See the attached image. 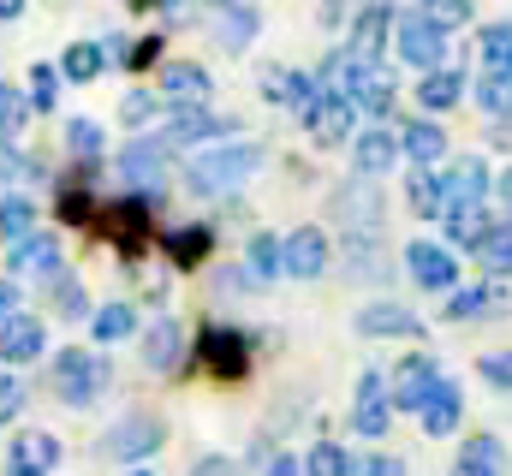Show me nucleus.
<instances>
[{
	"mask_svg": "<svg viewBox=\"0 0 512 476\" xmlns=\"http://www.w3.org/2000/svg\"><path fill=\"white\" fill-rule=\"evenodd\" d=\"M155 114H161V90H126V102H120V125L143 131V125H155Z\"/></svg>",
	"mask_w": 512,
	"mask_h": 476,
	"instance_id": "obj_46",
	"label": "nucleus"
},
{
	"mask_svg": "<svg viewBox=\"0 0 512 476\" xmlns=\"http://www.w3.org/2000/svg\"><path fill=\"white\" fill-rule=\"evenodd\" d=\"M256 167H262V143H245V137H227V143H209V149H197L185 167H179V185L191 191V197H233L245 179H251Z\"/></svg>",
	"mask_w": 512,
	"mask_h": 476,
	"instance_id": "obj_1",
	"label": "nucleus"
},
{
	"mask_svg": "<svg viewBox=\"0 0 512 476\" xmlns=\"http://www.w3.org/2000/svg\"><path fill=\"white\" fill-rule=\"evenodd\" d=\"M405 203H411L417 221H441V209H447L441 173H435V167H411V173H405Z\"/></svg>",
	"mask_w": 512,
	"mask_h": 476,
	"instance_id": "obj_35",
	"label": "nucleus"
},
{
	"mask_svg": "<svg viewBox=\"0 0 512 476\" xmlns=\"http://www.w3.org/2000/svg\"><path fill=\"white\" fill-rule=\"evenodd\" d=\"M477 262H483V274H512V215H495V227L483 238Z\"/></svg>",
	"mask_w": 512,
	"mask_h": 476,
	"instance_id": "obj_41",
	"label": "nucleus"
},
{
	"mask_svg": "<svg viewBox=\"0 0 512 476\" xmlns=\"http://www.w3.org/2000/svg\"><path fill=\"white\" fill-rule=\"evenodd\" d=\"M346 96L358 102V114L370 119V125H387V114H393V72H387V66H364V60H358V72H352Z\"/></svg>",
	"mask_w": 512,
	"mask_h": 476,
	"instance_id": "obj_24",
	"label": "nucleus"
},
{
	"mask_svg": "<svg viewBox=\"0 0 512 476\" xmlns=\"http://www.w3.org/2000/svg\"><path fill=\"white\" fill-rule=\"evenodd\" d=\"M393 393H387V369H364L358 375V393H352V435L358 441H382L387 429H393Z\"/></svg>",
	"mask_w": 512,
	"mask_h": 476,
	"instance_id": "obj_12",
	"label": "nucleus"
},
{
	"mask_svg": "<svg viewBox=\"0 0 512 476\" xmlns=\"http://www.w3.org/2000/svg\"><path fill=\"white\" fill-rule=\"evenodd\" d=\"M155 60H161V36H143V42H137V48H131V72H143V66H155Z\"/></svg>",
	"mask_w": 512,
	"mask_h": 476,
	"instance_id": "obj_54",
	"label": "nucleus"
},
{
	"mask_svg": "<svg viewBox=\"0 0 512 476\" xmlns=\"http://www.w3.org/2000/svg\"><path fill=\"white\" fill-rule=\"evenodd\" d=\"M24 405H30V387H24L18 375H0V429H6Z\"/></svg>",
	"mask_w": 512,
	"mask_h": 476,
	"instance_id": "obj_50",
	"label": "nucleus"
},
{
	"mask_svg": "<svg viewBox=\"0 0 512 476\" xmlns=\"http://www.w3.org/2000/svg\"><path fill=\"white\" fill-rule=\"evenodd\" d=\"M54 102H60V66H30V108L54 114Z\"/></svg>",
	"mask_w": 512,
	"mask_h": 476,
	"instance_id": "obj_47",
	"label": "nucleus"
},
{
	"mask_svg": "<svg viewBox=\"0 0 512 476\" xmlns=\"http://www.w3.org/2000/svg\"><path fill=\"white\" fill-rule=\"evenodd\" d=\"M477 375H483L495 393H512V346H501V352H483V357H477Z\"/></svg>",
	"mask_w": 512,
	"mask_h": 476,
	"instance_id": "obj_49",
	"label": "nucleus"
},
{
	"mask_svg": "<svg viewBox=\"0 0 512 476\" xmlns=\"http://www.w3.org/2000/svg\"><path fill=\"white\" fill-rule=\"evenodd\" d=\"M489 227H495L489 203H447V209H441V238H447L453 250H465V256H477V250H483Z\"/></svg>",
	"mask_w": 512,
	"mask_h": 476,
	"instance_id": "obj_23",
	"label": "nucleus"
},
{
	"mask_svg": "<svg viewBox=\"0 0 512 476\" xmlns=\"http://www.w3.org/2000/svg\"><path fill=\"white\" fill-rule=\"evenodd\" d=\"M167 447V423L155 417V411H126V417H114L108 423V435L96 441V453L108 459V465H143V459H155Z\"/></svg>",
	"mask_w": 512,
	"mask_h": 476,
	"instance_id": "obj_2",
	"label": "nucleus"
},
{
	"mask_svg": "<svg viewBox=\"0 0 512 476\" xmlns=\"http://www.w3.org/2000/svg\"><path fill=\"white\" fill-rule=\"evenodd\" d=\"M203 6H215V12H221V6H227V0H203Z\"/></svg>",
	"mask_w": 512,
	"mask_h": 476,
	"instance_id": "obj_62",
	"label": "nucleus"
},
{
	"mask_svg": "<svg viewBox=\"0 0 512 476\" xmlns=\"http://www.w3.org/2000/svg\"><path fill=\"white\" fill-rule=\"evenodd\" d=\"M245 274H251L256 286H274V280H286V238L251 233V244H245Z\"/></svg>",
	"mask_w": 512,
	"mask_h": 476,
	"instance_id": "obj_33",
	"label": "nucleus"
},
{
	"mask_svg": "<svg viewBox=\"0 0 512 476\" xmlns=\"http://www.w3.org/2000/svg\"><path fill=\"white\" fill-rule=\"evenodd\" d=\"M417 12H429L441 30H465L471 12H477V0H417Z\"/></svg>",
	"mask_w": 512,
	"mask_h": 476,
	"instance_id": "obj_48",
	"label": "nucleus"
},
{
	"mask_svg": "<svg viewBox=\"0 0 512 476\" xmlns=\"http://www.w3.org/2000/svg\"><path fill=\"white\" fill-rule=\"evenodd\" d=\"M352 476H411V471H405V459H399V453L376 447V453H364V459H358V471H352Z\"/></svg>",
	"mask_w": 512,
	"mask_h": 476,
	"instance_id": "obj_51",
	"label": "nucleus"
},
{
	"mask_svg": "<svg viewBox=\"0 0 512 476\" xmlns=\"http://www.w3.org/2000/svg\"><path fill=\"white\" fill-rule=\"evenodd\" d=\"M447 476H483V471H471V465H459V459H453V471Z\"/></svg>",
	"mask_w": 512,
	"mask_h": 476,
	"instance_id": "obj_60",
	"label": "nucleus"
},
{
	"mask_svg": "<svg viewBox=\"0 0 512 476\" xmlns=\"http://www.w3.org/2000/svg\"><path fill=\"white\" fill-rule=\"evenodd\" d=\"M102 149H108V137L96 119H66V155L72 161H102Z\"/></svg>",
	"mask_w": 512,
	"mask_h": 476,
	"instance_id": "obj_44",
	"label": "nucleus"
},
{
	"mask_svg": "<svg viewBox=\"0 0 512 476\" xmlns=\"http://www.w3.org/2000/svg\"><path fill=\"white\" fill-rule=\"evenodd\" d=\"M441 316L447 322H501L512 316V274H483V280H465V286H453L447 292V304H441Z\"/></svg>",
	"mask_w": 512,
	"mask_h": 476,
	"instance_id": "obj_6",
	"label": "nucleus"
},
{
	"mask_svg": "<svg viewBox=\"0 0 512 476\" xmlns=\"http://www.w3.org/2000/svg\"><path fill=\"white\" fill-rule=\"evenodd\" d=\"M6 268H12V280H36V286H54V280H66L60 238H54V233H30L24 244H12Z\"/></svg>",
	"mask_w": 512,
	"mask_h": 476,
	"instance_id": "obj_15",
	"label": "nucleus"
},
{
	"mask_svg": "<svg viewBox=\"0 0 512 476\" xmlns=\"http://www.w3.org/2000/svg\"><path fill=\"white\" fill-rule=\"evenodd\" d=\"M262 102H274V108H292V114L304 119L316 102H322V84H316V72L268 66V72H262Z\"/></svg>",
	"mask_w": 512,
	"mask_h": 476,
	"instance_id": "obj_20",
	"label": "nucleus"
},
{
	"mask_svg": "<svg viewBox=\"0 0 512 476\" xmlns=\"http://www.w3.org/2000/svg\"><path fill=\"white\" fill-rule=\"evenodd\" d=\"M399 262H405V274H411V286H417V292H435V298H447L453 286H465L459 250H453L447 238H411V244L399 250Z\"/></svg>",
	"mask_w": 512,
	"mask_h": 476,
	"instance_id": "obj_4",
	"label": "nucleus"
},
{
	"mask_svg": "<svg viewBox=\"0 0 512 476\" xmlns=\"http://www.w3.org/2000/svg\"><path fill=\"white\" fill-rule=\"evenodd\" d=\"M161 250H167V262H173L179 274H191V268H203V262H209V250H215V227L185 221V227L161 233Z\"/></svg>",
	"mask_w": 512,
	"mask_h": 476,
	"instance_id": "obj_29",
	"label": "nucleus"
},
{
	"mask_svg": "<svg viewBox=\"0 0 512 476\" xmlns=\"http://www.w3.org/2000/svg\"><path fill=\"white\" fill-rule=\"evenodd\" d=\"M358 471V459L340 447V441H316L310 453H304V476H352Z\"/></svg>",
	"mask_w": 512,
	"mask_h": 476,
	"instance_id": "obj_42",
	"label": "nucleus"
},
{
	"mask_svg": "<svg viewBox=\"0 0 512 476\" xmlns=\"http://www.w3.org/2000/svg\"><path fill=\"white\" fill-rule=\"evenodd\" d=\"M161 137H167L173 149H209V143L239 137V119L209 114V102H179V108L167 114V125H161Z\"/></svg>",
	"mask_w": 512,
	"mask_h": 476,
	"instance_id": "obj_10",
	"label": "nucleus"
},
{
	"mask_svg": "<svg viewBox=\"0 0 512 476\" xmlns=\"http://www.w3.org/2000/svg\"><path fill=\"white\" fill-rule=\"evenodd\" d=\"M185 476H239V465H233L227 453H203V459H197Z\"/></svg>",
	"mask_w": 512,
	"mask_h": 476,
	"instance_id": "obj_52",
	"label": "nucleus"
},
{
	"mask_svg": "<svg viewBox=\"0 0 512 476\" xmlns=\"http://www.w3.org/2000/svg\"><path fill=\"white\" fill-rule=\"evenodd\" d=\"M393 24H399V12L387 6V0H364L358 12H352V30H346V48L364 60V66H382L387 42H393Z\"/></svg>",
	"mask_w": 512,
	"mask_h": 476,
	"instance_id": "obj_14",
	"label": "nucleus"
},
{
	"mask_svg": "<svg viewBox=\"0 0 512 476\" xmlns=\"http://www.w3.org/2000/svg\"><path fill=\"white\" fill-rule=\"evenodd\" d=\"M471 96H477V108L489 119H512V72H483L471 84Z\"/></svg>",
	"mask_w": 512,
	"mask_h": 476,
	"instance_id": "obj_40",
	"label": "nucleus"
},
{
	"mask_svg": "<svg viewBox=\"0 0 512 476\" xmlns=\"http://www.w3.org/2000/svg\"><path fill=\"white\" fill-rule=\"evenodd\" d=\"M262 476H304V453H274L262 465Z\"/></svg>",
	"mask_w": 512,
	"mask_h": 476,
	"instance_id": "obj_55",
	"label": "nucleus"
},
{
	"mask_svg": "<svg viewBox=\"0 0 512 476\" xmlns=\"http://www.w3.org/2000/svg\"><path fill=\"white\" fill-rule=\"evenodd\" d=\"M441 191H447V203H489L495 197V167L483 155H459V161L441 167Z\"/></svg>",
	"mask_w": 512,
	"mask_h": 476,
	"instance_id": "obj_22",
	"label": "nucleus"
},
{
	"mask_svg": "<svg viewBox=\"0 0 512 476\" xmlns=\"http://www.w3.org/2000/svg\"><path fill=\"white\" fill-rule=\"evenodd\" d=\"M352 328H358L364 340H423V316L405 310L399 298H370V304L352 316Z\"/></svg>",
	"mask_w": 512,
	"mask_h": 476,
	"instance_id": "obj_16",
	"label": "nucleus"
},
{
	"mask_svg": "<svg viewBox=\"0 0 512 476\" xmlns=\"http://www.w3.org/2000/svg\"><path fill=\"white\" fill-rule=\"evenodd\" d=\"M24 6H30V0H0V24H12V18H24Z\"/></svg>",
	"mask_w": 512,
	"mask_h": 476,
	"instance_id": "obj_58",
	"label": "nucleus"
},
{
	"mask_svg": "<svg viewBox=\"0 0 512 476\" xmlns=\"http://www.w3.org/2000/svg\"><path fill=\"white\" fill-rule=\"evenodd\" d=\"M60 459H66V447H60V435H48V429H18V435H12V453H6L12 471H30V476H48Z\"/></svg>",
	"mask_w": 512,
	"mask_h": 476,
	"instance_id": "obj_25",
	"label": "nucleus"
},
{
	"mask_svg": "<svg viewBox=\"0 0 512 476\" xmlns=\"http://www.w3.org/2000/svg\"><path fill=\"white\" fill-rule=\"evenodd\" d=\"M358 102L352 96H334V90H322V102L304 114V131H310V143H322V149H346L364 125H358Z\"/></svg>",
	"mask_w": 512,
	"mask_h": 476,
	"instance_id": "obj_13",
	"label": "nucleus"
},
{
	"mask_svg": "<svg viewBox=\"0 0 512 476\" xmlns=\"http://www.w3.org/2000/svg\"><path fill=\"white\" fill-rule=\"evenodd\" d=\"M126 476H155V471H149V465H131V471Z\"/></svg>",
	"mask_w": 512,
	"mask_h": 476,
	"instance_id": "obj_61",
	"label": "nucleus"
},
{
	"mask_svg": "<svg viewBox=\"0 0 512 476\" xmlns=\"http://www.w3.org/2000/svg\"><path fill=\"white\" fill-rule=\"evenodd\" d=\"M435 381H441V357L435 352H405L393 369H387V393H393V411H405V417H417L423 411V399L435 393Z\"/></svg>",
	"mask_w": 512,
	"mask_h": 476,
	"instance_id": "obj_11",
	"label": "nucleus"
},
{
	"mask_svg": "<svg viewBox=\"0 0 512 476\" xmlns=\"http://www.w3.org/2000/svg\"><path fill=\"white\" fill-rule=\"evenodd\" d=\"M417 429H423L429 441H453V435L465 429V387H459L453 375L435 381V393H429L423 411H417Z\"/></svg>",
	"mask_w": 512,
	"mask_h": 476,
	"instance_id": "obj_17",
	"label": "nucleus"
},
{
	"mask_svg": "<svg viewBox=\"0 0 512 476\" xmlns=\"http://www.w3.org/2000/svg\"><path fill=\"white\" fill-rule=\"evenodd\" d=\"M30 96L24 90H12V84H0V143H18L24 137V125H30Z\"/></svg>",
	"mask_w": 512,
	"mask_h": 476,
	"instance_id": "obj_43",
	"label": "nucleus"
},
{
	"mask_svg": "<svg viewBox=\"0 0 512 476\" xmlns=\"http://www.w3.org/2000/svg\"><path fill=\"white\" fill-rule=\"evenodd\" d=\"M108 381H114V363L102 352L72 346V352L54 357V393H60V405H72V411H90V405L108 393Z\"/></svg>",
	"mask_w": 512,
	"mask_h": 476,
	"instance_id": "obj_3",
	"label": "nucleus"
},
{
	"mask_svg": "<svg viewBox=\"0 0 512 476\" xmlns=\"http://www.w3.org/2000/svg\"><path fill=\"white\" fill-rule=\"evenodd\" d=\"M48 292H54V310H60V322H90V316H96V310H90V292H84L72 274H66V280H54Z\"/></svg>",
	"mask_w": 512,
	"mask_h": 476,
	"instance_id": "obj_45",
	"label": "nucleus"
},
{
	"mask_svg": "<svg viewBox=\"0 0 512 476\" xmlns=\"http://www.w3.org/2000/svg\"><path fill=\"white\" fill-rule=\"evenodd\" d=\"M447 36L453 30H441L429 12H399V24H393V54H399V66H411L417 78L423 72H435V66H447Z\"/></svg>",
	"mask_w": 512,
	"mask_h": 476,
	"instance_id": "obj_5",
	"label": "nucleus"
},
{
	"mask_svg": "<svg viewBox=\"0 0 512 476\" xmlns=\"http://www.w3.org/2000/svg\"><path fill=\"white\" fill-rule=\"evenodd\" d=\"M137 352H143V369L149 375H173L185 363V328H179V316H155L137 334Z\"/></svg>",
	"mask_w": 512,
	"mask_h": 476,
	"instance_id": "obj_21",
	"label": "nucleus"
},
{
	"mask_svg": "<svg viewBox=\"0 0 512 476\" xmlns=\"http://www.w3.org/2000/svg\"><path fill=\"white\" fill-rule=\"evenodd\" d=\"M120 179H126L131 191H149V197H161V185H167V173H173V143L161 137V131H137L126 149H120Z\"/></svg>",
	"mask_w": 512,
	"mask_h": 476,
	"instance_id": "obj_8",
	"label": "nucleus"
},
{
	"mask_svg": "<svg viewBox=\"0 0 512 476\" xmlns=\"http://www.w3.org/2000/svg\"><path fill=\"white\" fill-rule=\"evenodd\" d=\"M108 72V48L102 42H72L66 54H60V78L66 84H96Z\"/></svg>",
	"mask_w": 512,
	"mask_h": 476,
	"instance_id": "obj_36",
	"label": "nucleus"
},
{
	"mask_svg": "<svg viewBox=\"0 0 512 476\" xmlns=\"http://www.w3.org/2000/svg\"><path fill=\"white\" fill-rule=\"evenodd\" d=\"M340 256H346V274H352V280H393L387 250H382V238L376 233H346Z\"/></svg>",
	"mask_w": 512,
	"mask_h": 476,
	"instance_id": "obj_32",
	"label": "nucleus"
},
{
	"mask_svg": "<svg viewBox=\"0 0 512 476\" xmlns=\"http://www.w3.org/2000/svg\"><path fill=\"white\" fill-rule=\"evenodd\" d=\"M358 12V0H322V30H340Z\"/></svg>",
	"mask_w": 512,
	"mask_h": 476,
	"instance_id": "obj_53",
	"label": "nucleus"
},
{
	"mask_svg": "<svg viewBox=\"0 0 512 476\" xmlns=\"http://www.w3.org/2000/svg\"><path fill=\"white\" fill-rule=\"evenodd\" d=\"M48 352V328H42V316H30V310H18L6 328H0V363H36V357Z\"/></svg>",
	"mask_w": 512,
	"mask_h": 476,
	"instance_id": "obj_27",
	"label": "nucleus"
},
{
	"mask_svg": "<svg viewBox=\"0 0 512 476\" xmlns=\"http://www.w3.org/2000/svg\"><path fill=\"white\" fill-rule=\"evenodd\" d=\"M334 268V238L322 227H292L286 233V280H322Z\"/></svg>",
	"mask_w": 512,
	"mask_h": 476,
	"instance_id": "obj_18",
	"label": "nucleus"
},
{
	"mask_svg": "<svg viewBox=\"0 0 512 476\" xmlns=\"http://www.w3.org/2000/svg\"><path fill=\"white\" fill-rule=\"evenodd\" d=\"M399 149H405L411 167H441L447 161V125H435V114L405 119L399 125Z\"/></svg>",
	"mask_w": 512,
	"mask_h": 476,
	"instance_id": "obj_28",
	"label": "nucleus"
},
{
	"mask_svg": "<svg viewBox=\"0 0 512 476\" xmlns=\"http://www.w3.org/2000/svg\"><path fill=\"white\" fill-rule=\"evenodd\" d=\"M328 221H340L346 233H382V221H387L382 179L352 173L346 185H334V191H328Z\"/></svg>",
	"mask_w": 512,
	"mask_h": 476,
	"instance_id": "obj_7",
	"label": "nucleus"
},
{
	"mask_svg": "<svg viewBox=\"0 0 512 476\" xmlns=\"http://www.w3.org/2000/svg\"><path fill=\"white\" fill-rule=\"evenodd\" d=\"M477 54H483V72H512V18L483 24V36H477Z\"/></svg>",
	"mask_w": 512,
	"mask_h": 476,
	"instance_id": "obj_39",
	"label": "nucleus"
},
{
	"mask_svg": "<svg viewBox=\"0 0 512 476\" xmlns=\"http://www.w3.org/2000/svg\"><path fill=\"white\" fill-rule=\"evenodd\" d=\"M459 465H471V471H483V476H512V453H507V441H501V435L477 429V435H465Z\"/></svg>",
	"mask_w": 512,
	"mask_h": 476,
	"instance_id": "obj_34",
	"label": "nucleus"
},
{
	"mask_svg": "<svg viewBox=\"0 0 512 476\" xmlns=\"http://www.w3.org/2000/svg\"><path fill=\"white\" fill-rule=\"evenodd\" d=\"M495 197H501V209L512 215V161L501 167V173H495Z\"/></svg>",
	"mask_w": 512,
	"mask_h": 476,
	"instance_id": "obj_57",
	"label": "nucleus"
},
{
	"mask_svg": "<svg viewBox=\"0 0 512 476\" xmlns=\"http://www.w3.org/2000/svg\"><path fill=\"white\" fill-rule=\"evenodd\" d=\"M465 102V66H435L417 78V108L423 114H453Z\"/></svg>",
	"mask_w": 512,
	"mask_h": 476,
	"instance_id": "obj_30",
	"label": "nucleus"
},
{
	"mask_svg": "<svg viewBox=\"0 0 512 476\" xmlns=\"http://www.w3.org/2000/svg\"><path fill=\"white\" fill-rule=\"evenodd\" d=\"M155 90H161V102H209L215 96V78L197 66V60H167L161 66V78H155Z\"/></svg>",
	"mask_w": 512,
	"mask_h": 476,
	"instance_id": "obj_26",
	"label": "nucleus"
},
{
	"mask_svg": "<svg viewBox=\"0 0 512 476\" xmlns=\"http://www.w3.org/2000/svg\"><path fill=\"white\" fill-rule=\"evenodd\" d=\"M197 363H203L215 381H245V375H251V334H245V328H227V322H203V334H197Z\"/></svg>",
	"mask_w": 512,
	"mask_h": 476,
	"instance_id": "obj_9",
	"label": "nucleus"
},
{
	"mask_svg": "<svg viewBox=\"0 0 512 476\" xmlns=\"http://www.w3.org/2000/svg\"><path fill=\"white\" fill-rule=\"evenodd\" d=\"M18 298H24V292H18V280L6 274V280H0V328H6L12 316H18Z\"/></svg>",
	"mask_w": 512,
	"mask_h": 476,
	"instance_id": "obj_56",
	"label": "nucleus"
},
{
	"mask_svg": "<svg viewBox=\"0 0 512 476\" xmlns=\"http://www.w3.org/2000/svg\"><path fill=\"white\" fill-rule=\"evenodd\" d=\"M399 161H405V149H399V131H393V125H364V131L352 137V173L387 179Z\"/></svg>",
	"mask_w": 512,
	"mask_h": 476,
	"instance_id": "obj_19",
	"label": "nucleus"
},
{
	"mask_svg": "<svg viewBox=\"0 0 512 476\" xmlns=\"http://www.w3.org/2000/svg\"><path fill=\"white\" fill-rule=\"evenodd\" d=\"M256 36H262V12H256L251 0H227V6L215 12V42H221L227 54H245Z\"/></svg>",
	"mask_w": 512,
	"mask_h": 476,
	"instance_id": "obj_31",
	"label": "nucleus"
},
{
	"mask_svg": "<svg viewBox=\"0 0 512 476\" xmlns=\"http://www.w3.org/2000/svg\"><path fill=\"white\" fill-rule=\"evenodd\" d=\"M90 334H96V346H120L137 334V310L131 304H102L96 316H90Z\"/></svg>",
	"mask_w": 512,
	"mask_h": 476,
	"instance_id": "obj_38",
	"label": "nucleus"
},
{
	"mask_svg": "<svg viewBox=\"0 0 512 476\" xmlns=\"http://www.w3.org/2000/svg\"><path fill=\"white\" fill-rule=\"evenodd\" d=\"M131 12H161V6H173V0H126Z\"/></svg>",
	"mask_w": 512,
	"mask_h": 476,
	"instance_id": "obj_59",
	"label": "nucleus"
},
{
	"mask_svg": "<svg viewBox=\"0 0 512 476\" xmlns=\"http://www.w3.org/2000/svg\"><path fill=\"white\" fill-rule=\"evenodd\" d=\"M36 221L42 215H36V203L24 191H0V238L6 244H24V238L36 233Z\"/></svg>",
	"mask_w": 512,
	"mask_h": 476,
	"instance_id": "obj_37",
	"label": "nucleus"
},
{
	"mask_svg": "<svg viewBox=\"0 0 512 476\" xmlns=\"http://www.w3.org/2000/svg\"><path fill=\"white\" fill-rule=\"evenodd\" d=\"M6 476H30V471H12V465H6Z\"/></svg>",
	"mask_w": 512,
	"mask_h": 476,
	"instance_id": "obj_63",
	"label": "nucleus"
}]
</instances>
